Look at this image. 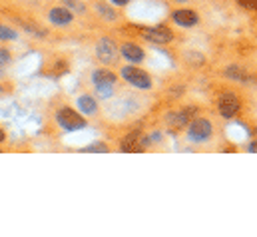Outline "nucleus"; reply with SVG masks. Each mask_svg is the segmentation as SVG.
Here are the masks:
<instances>
[{
  "label": "nucleus",
  "instance_id": "7",
  "mask_svg": "<svg viewBox=\"0 0 257 237\" xmlns=\"http://www.w3.org/2000/svg\"><path fill=\"white\" fill-rule=\"evenodd\" d=\"M150 146V138L142 136L140 132H130L128 136L122 140V152H144Z\"/></svg>",
  "mask_w": 257,
  "mask_h": 237
},
{
  "label": "nucleus",
  "instance_id": "28",
  "mask_svg": "<svg viewBox=\"0 0 257 237\" xmlns=\"http://www.w3.org/2000/svg\"><path fill=\"white\" fill-rule=\"evenodd\" d=\"M255 136H257V128H255Z\"/></svg>",
  "mask_w": 257,
  "mask_h": 237
},
{
  "label": "nucleus",
  "instance_id": "13",
  "mask_svg": "<svg viewBox=\"0 0 257 237\" xmlns=\"http://www.w3.org/2000/svg\"><path fill=\"white\" fill-rule=\"evenodd\" d=\"M78 108H80V112L86 114V116H94V114L98 112V104H96V100L90 98V96H80V98H78Z\"/></svg>",
  "mask_w": 257,
  "mask_h": 237
},
{
  "label": "nucleus",
  "instance_id": "14",
  "mask_svg": "<svg viewBox=\"0 0 257 237\" xmlns=\"http://www.w3.org/2000/svg\"><path fill=\"white\" fill-rule=\"evenodd\" d=\"M225 76L231 78V80H239V82H247V80H249L247 72L241 70V68H237V66H229V68L225 70Z\"/></svg>",
  "mask_w": 257,
  "mask_h": 237
},
{
  "label": "nucleus",
  "instance_id": "25",
  "mask_svg": "<svg viewBox=\"0 0 257 237\" xmlns=\"http://www.w3.org/2000/svg\"><path fill=\"white\" fill-rule=\"evenodd\" d=\"M176 2H188V0H176Z\"/></svg>",
  "mask_w": 257,
  "mask_h": 237
},
{
  "label": "nucleus",
  "instance_id": "11",
  "mask_svg": "<svg viewBox=\"0 0 257 237\" xmlns=\"http://www.w3.org/2000/svg\"><path fill=\"white\" fill-rule=\"evenodd\" d=\"M172 20L180 26H193L197 24V12L195 10H190V8H182V10H174L172 12Z\"/></svg>",
  "mask_w": 257,
  "mask_h": 237
},
{
  "label": "nucleus",
  "instance_id": "1",
  "mask_svg": "<svg viewBox=\"0 0 257 237\" xmlns=\"http://www.w3.org/2000/svg\"><path fill=\"white\" fill-rule=\"evenodd\" d=\"M56 122H58V126L66 130V132H76V130H82L84 126H86V120L82 114H78L76 110H72V108H60L58 112H56Z\"/></svg>",
  "mask_w": 257,
  "mask_h": 237
},
{
  "label": "nucleus",
  "instance_id": "19",
  "mask_svg": "<svg viewBox=\"0 0 257 237\" xmlns=\"http://www.w3.org/2000/svg\"><path fill=\"white\" fill-rule=\"evenodd\" d=\"M245 10H257V0H235Z\"/></svg>",
  "mask_w": 257,
  "mask_h": 237
},
{
  "label": "nucleus",
  "instance_id": "17",
  "mask_svg": "<svg viewBox=\"0 0 257 237\" xmlns=\"http://www.w3.org/2000/svg\"><path fill=\"white\" fill-rule=\"evenodd\" d=\"M112 88H114V86H96L98 98H110V96H112Z\"/></svg>",
  "mask_w": 257,
  "mask_h": 237
},
{
  "label": "nucleus",
  "instance_id": "9",
  "mask_svg": "<svg viewBox=\"0 0 257 237\" xmlns=\"http://www.w3.org/2000/svg\"><path fill=\"white\" fill-rule=\"evenodd\" d=\"M120 54L124 56V60H128L130 64H140L144 60V56H146L144 50L138 44H134V42H124L120 46Z\"/></svg>",
  "mask_w": 257,
  "mask_h": 237
},
{
  "label": "nucleus",
  "instance_id": "12",
  "mask_svg": "<svg viewBox=\"0 0 257 237\" xmlns=\"http://www.w3.org/2000/svg\"><path fill=\"white\" fill-rule=\"evenodd\" d=\"M92 80H94L96 86H114L116 84V74L110 72L108 68H98V70H94Z\"/></svg>",
  "mask_w": 257,
  "mask_h": 237
},
{
  "label": "nucleus",
  "instance_id": "5",
  "mask_svg": "<svg viewBox=\"0 0 257 237\" xmlns=\"http://www.w3.org/2000/svg\"><path fill=\"white\" fill-rule=\"evenodd\" d=\"M142 38H146L148 42L152 44H170L174 40V34L168 26L164 24H158V26H150V28H144L142 30Z\"/></svg>",
  "mask_w": 257,
  "mask_h": 237
},
{
  "label": "nucleus",
  "instance_id": "10",
  "mask_svg": "<svg viewBox=\"0 0 257 237\" xmlns=\"http://www.w3.org/2000/svg\"><path fill=\"white\" fill-rule=\"evenodd\" d=\"M72 18H74V14H72V10L66 8V6L52 8V10L48 12V20H50L52 24H56V26H66V24H70Z\"/></svg>",
  "mask_w": 257,
  "mask_h": 237
},
{
  "label": "nucleus",
  "instance_id": "20",
  "mask_svg": "<svg viewBox=\"0 0 257 237\" xmlns=\"http://www.w3.org/2000/svg\"><path fill=\"white\" fill-rule=\"evenodd\" d=\"M64 6L70 8V10H76V12H84V6H80V4H76V2H72V0H66Z\"/></svg>",
  "mask_w": 257,
  "mask_h": 237
},
{
  "label": "nucleus",
  "instance_id": "26",
  "mask_svg": "<svg viewBox=\"0 0 257 237\" xmlns=\"http://www.w3.org/2000/svg\"><path fill=\"white\" fill-rule=\"evenodd\" d=\"M2 94H4V90H2V88H0V96H2Z\"/></svg>",
  "mask_w": 257,
  "mask_h": 237
},
{
  "label": "nucleus",
  "instance_id": "15",
  "mask_svg": "<svg viewBox=\"0 0 257 237\" xmlns=\"http://www.w3.org/2000/svg\"><path fill=\"white\" fill-rule=\"evenodd\" d=\"M16 38H18L16 30H12L6 24H0V40H16Z\"/></svg>",
  "mask_w": 257,
  "mask_h": 237
},
{
  "label": "nucleus",
  "instance_id": "4",
  "mask_svg": "<svg viewBox=\"0 0 257 237\" xmlns=\"http://www.w3.org/2000/svg\"><path fill=\"white\" fill-rule=\"evenodd\" d=\"M122 78L132 84V86H136V88H142V90H150L152 88V78H150V74L146 72V70H142V68H136V66H126V68H122Z\"/></svg>",
  "mask_w": 257,
  "mask_h": 237
},
{
  "label": "nucleus",
  "instance_id": "6",
  "mask_svg": "<svg viewBox=\"0 0 257 237\" xmlns=\"http://www.w3.org/2000/svg\"><path fill=\"white\" fill-rule=\"evenodd\" d=\"M239 108H241V104H239L237 96L231 94V92L221 94L219 100H217V110H219V114H221L223 118H233V116L239 112Z\"/></svg>",
  "mask_w": 257,
  "mask_h": 237
},
{
  "label": "nucleus",
  "instance_id": "2",
  "mask_svg": "<svg viewBox=\"0 0 257 237\" xmlns=\"http://www.w3.org/2000/svg\"><path fill=\"white\" fill-rule=\"evenodd\" d=\"M211 134H213V126H211L209 120H203V118L192 120L190 126H188V138H190V142H193V144L207 142L211 138Z\"/></svg>",
  "mask_w": 257,
  "mask_h": 237
},
{
  "label": "nucleus",
  "instance_id": "27",
  "mask_svg": "<svg viewBox=\"0 0 257 237\" xmlns=\"http://www.w3.org/2000/svg\"><path fill=\"white\" fill-rule=\"evenodd\" d=\"M0 78H2V70H0Z\"/></svg>",
  "mask_w": 257,
  "mask_h": 237
},
{
  "label": "nucleus",
  "instance_id": "22",
  "mask_svg": "<svg viewBox=\"0 0 257 237\" xmlns=\"http://www.w3.org/2000/svg\"><path fill=\"white\" fill-rule=\"evenodd\" d=\"M112 4H116V6H126L130 0H110Z\"/></svg>",
  "mask_w": 257,
  "mask_h": 237
},
{
  "label": "nucleus",
  "instance_id": "21",
  "mask_svg": "<svg viewBox=\"0 0 257 237\" xmlns=\"http://www.w3.org/2000/svg\"><path fill=\"white\" fill-rule=\"evenodd\" d=\"M0 62H10V54L6 50H0Z\"/></svg>",
  "mask_w": 257,
  "mask_h": 237
},
{
  "label": "nucleus",
  "instance_id": "3",
  "mask_svg": "<svg viewBox=\"0 0 257 237\" xmlns=\"http://www.w3.org/2000/svg\"><path fill=\"white\" fill-rule=\"evenodd\" d=\"M120 50L112 38H100L96 44V58L100 60L104 66H112L118 62Z\"/></svg>",
  "mask_w": 257,
  "mask_h": 237
},
{
  "label": "nucleus",
  "instance_id": "16",
  "mask_svg": "<svg viewBox=\"0 0 257 237\" xmlns=\"http://www.w3.org/2000/svg\"><path fill=\"white\" fill-rule=\"evenodd\" d=\"M82 152H102V154H106V152H110V148L106 144H102V142H96L92 146H86Z\"/></svg>",
  "mask_w": 257,
  "mask_h": 237
},
{
  "label": "nucleus",
  "instance_id": "8",
  "mask_svg": "<svg viewBox=\"0 0 257 237\" xmlns=\"http://www.w3.org/2000/svg\"><path fill=\"white\" fill-rule=\"evenodd\" d=\"M197 114V108L195 106H188V108H184V110H180V112H172V114H168V126L170 128H184V126H190V122L192 118Z\"/></svg>",
  "mask_w": 257,
  "mask_h": 237
},
{
  "label": "nucleus",
  "instance_id": "23",
  "mask_svg": "<svg viewBox=\"0 0 257 237\" xmlns=\"http://www.w3.org/2000/svg\"><path fill=\"white\" fill-rule=\"evenodd\" d=\"M249 152H253V154H257V140H253V142L249 144Z\"/></svg>",
  "mask_w": 257,
  "mask_h": 237
},
{
  "label": "nucleus",
  "instance_id": "18",
  "mask_svg": "<svg viewBox=\"0 0 257 237\" xmlns=\"http://www.w3.org/2000/svg\"><path fill=\"white\" fill-rule=\"evenodd\" d=\"M98 10H100V14H102L104 18H108V20H114V18H116V14H114L108 6H104V4H98Z\"/></svg>",
  "mask_w": 257,
  "mask_h": 237
},
{
  "label": "nucleus",
  "instance_id": "24",
  "mask_svg": "<svg viewBox=\"0 0 257 237\" xmlns=\"http://www.w3.org/2000/svg\"><path fill=\"white\" fill-rule=\"evenodd\" d=\"M6 142V134H4V130L0 128V144H4Z\"/></svg>",
  "mask_w": 257,
  "mask_h": 237
}]
</instances>
